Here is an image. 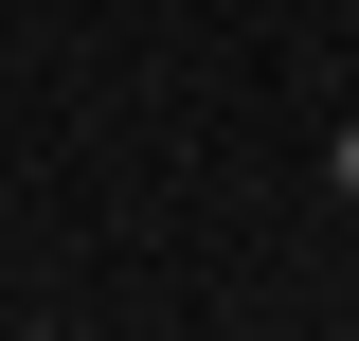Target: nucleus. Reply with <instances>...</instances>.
<instances>
[{
	"instance_id": "1",
	"label": "nucleus",
	"mask_w": 359,
	"mask_h": 341,
	"mask_svg": "<svg viewBox=\"0 0 359 341\" xmlns=\"http://www.w3.org/2000/svg\"><path fill=\"white\" fill-rule=\"evenodd\" d=\"M341 198H359V144H341Z\"/></svg>"
}]
</instances>
